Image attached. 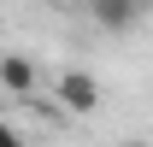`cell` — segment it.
I'll list each match as a JSON object with an SVG mask.
<instances>
[{
    "instance_id": "1",
    "label": "cell",
    "mask_w": 153,
    "mask_h": 147,
    "mask_svg": "<svg viewBox=\"0 0 153 147\" xmlns=\"http://www.w3.org/2000/svg\"><path fill=\"white\" fill-rule=\"evenodd\" d=\"M88 12H94L100 30L124 36V30H135V24L147 18V0H88Z\"/></svg>"
},
{
    "instance_id": "2",
    "label": "cell",
    "mask_w": 153,
    "mask_h": 147,
    "mask_svg": "<svg viewBox=\"0 0 153 147\" xmlns=\"http://www.w3.org/2000/svg\"><path fill=\"white\" fill-rule=\"evenodd\" d=\"M53 88H59V100H65L71 112H94V106H100V82H94L88 71H65Z\"/></svg>"
},
{
    "instance_id": "3",
    "label": "cell",
    "mask_w": 153,
    "mask_h": 147,
    "mask_svg": "<svg viewBox=\"0 0 153 147\" xmlns=\"http://www.w3.org/2000/svg\"><path fill=\"white\" fill-rule=\"evenodd\" d=\"M0 88L6 94H30L36 88V65H30L24 53H0Z\"/></svg>"
},
{
    "instance_id": "4",
    "label": "cell",
    "mask_w": 153,
    "mask_h": 147,
    "mask_svg": "<svg viewBox=\"0 0 153 147\" xmlns=\"http://www.w3.org/2000/svg\"><path fill=\"white\" fill-rule=\"evenodd\" d=\"M0 147H24V141H18V129H12V124H0Z\"/></svg>"
},
{
    "instance_id": "5",
    "label": "cell",
    "mask_w": 153,
    "mask_h": 147,
    "mask_svg": "<svg viewBox=\"0 0 153 147\" xmlns=\"http://www.w3.org/2000/svg\"><path fill=\"white\" fill-rule=\"evenodd\" d=\"M118 147H147V141H118Z\"/></svg>"
}]
</instances>
